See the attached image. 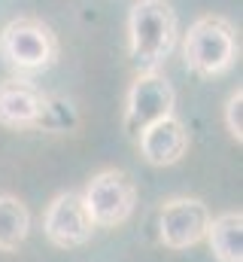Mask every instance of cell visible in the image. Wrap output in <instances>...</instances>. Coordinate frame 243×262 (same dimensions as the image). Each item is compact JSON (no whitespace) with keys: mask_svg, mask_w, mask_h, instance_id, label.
<instances>
[{"mask_svg":"<svg viewBox=\"0 0 243 262\" xmlns=\"http://www.w3.org/2000/svg\"><path fill=\"white\" fill-rule=\"evenodd\" d=\"M177 43V15L167 0H137L128 15V52L131 61L155 70Z\"/></svg>","mask_w":243,"mask_h":262,"instance_id":"1","label":"cell"},{"mask_svg":"<svg viewBox=\"0 0 243 262\" xmlns=\"http://www.w3.org/2000/svg\"><path fill=\"white\" fill-rule=\"evenodd\" d=\"M237 55V40H234V28L219 18V15H204L198 18L185 40H182V58L185 67L195 70L198 76H219L234 64Z\"/></svg>","mask_w":243,"mask_h":262,"instance_id":"2","label":"cell"},{"mask_svg":"<svg viewBox=\"0 0 243 262\" xmlns=\"http://www.w3.org/2000/svg\"><path fill=\"white\" fill-rule=\"evenodd\" d=\"M0 55L18 70H43L55 61L58 40L49 25L37 18H15L0 34Z\"/></svg>","mask_w":243,"mask_h":262,"instance_id":"3","label":"cell"},{"mask_svg":"<svg viewBox=\"0 0 243 262\" xmlns=\"http://www.w3.org/2000/svg\"><path fill=\"white\" fill-rule=\"evenodd\" d=\"M174 101H177V95L164 76H158L155 70L140 73L131 82L128 98H125V131L137 140L140 131L149 128L152 122L174 116Z\"/></svg>","mask_w":243,"mask_h":262,"instance_id":"4","label":"cell"},{"mask_svg":"<svg viewBox=\"0 0 243 262\" xmlns=\"http://www.w3.org/2000/svg\"><path fill=\"white\" fill-rule=\"evenodd\" d=\"M82 204L94 226L113 229L134 213L137 192H134V183L121 171H101L98 177L88 180V186L82 192Z\"/></svg>","mask_w":243,"mask_h":262,"instance_id":"5","label":"cell"},{"mask_svg":"<svg viewBox=\"0 0 243 262\" xmlns=\"http://www.w3.org/2000/svg\"><path fill=\"white\" fill-rule=\"evenodd\" d=\"M210 220L213 216L201 198H171L161 204V213H158V238L171 250L195 247L198 241L207 238Z\"/></svg>","mask_w":243,"mask_h":262,"instance_id":"6","label":"cell"},{"mask_svg":"<svg viewBox=\"0 0 243 262\" xmlns=\"http://www.w3.org/2000/svg\"><path fill=\"white\" fill-rule=\"evenodd\" d=\"M43 232L46 238L61 247V250H70V247H82L91 232H94V223L82 204V195L76 192H61L52 198L46 216H43Z\"/></svg>","mask_w":243,"mask_h":262,"instance_id":"7","label":"cell"},{"mask_svg":"<svg viewBox=\"0 0 243 262\" xmlns=\"http://www.w3.org/2000/svg\"><path fill=\"white\" fill-rule=\"evenodd\" d=\"M137 146H140V156L149 165L167 168V165H177L185 156V149H188V131H185V125L177 116H164V119H158L149 128L140 131Z\"/></svg>","mask_w":243,"mask_h":262,"instance_id":"8","label":"cell"},{"mask_svg":"<svg viewBox=\"0 0 243 262\" xmlns=\"http://www.w3.org/2000/svg\"><path fill=\"white\" fill-rule=\"evenodd\" d=\"M43 95L25 82H0V125L6 128H31L37 125Z\"/></svg>","mask_w":243,"mask_h":262,"instance_id":"9","label":"cell"},{"mask_svg":"<svg viewBox=\"0 0 243 262\" xmlns=\"http://www.w3.org/2000/svg\"><path fill=\"white\" fill-rule=\"evenodd\" d=\"M210 250L219 262H243V216L240 210L219 213L207 229Z\"/></svg>","mask_w":243,"mask_h":262,"instance_id":"10","label":"cell"},{"mask_svg":"<svg viewBox=\"0 0 243 262\" xmlns=\"http://www.w3.org/2000/svg\"><path fill=\"white\" fill-rule=\"evenodd\" d=\"M31 232V213L15 195H0V250L9 253L25 244Z\"/></svg>","mask_w":243,"mask_h":262,"instance_id":"11","label":"cell"},{"mask_svg":"<svg viewBox=\"0 0 243 262\" xmlns=\"http://www.w3.org/2000/svg\"><path fill=\"white\" fill-rule=\"evenodd\" d=\"M76 122H79V116H76V110H73V104L67 101V98H43V104H40V116H37V125L46 131H70L76 128Z\"/></svg>","mask_w":243,"mask_h":262,"instance_id":"12","label":"cell"},{"mask_svg":"<svg viewBox=\"0 0 243 262\" xmlns=\"http://www.w3.org/2000/svg\"><path fill=\"white\" fill-rule=\"evenodd\" d=\"M225 128L228 134L240 143L243 140V92H231V98H228V104H225Z\"/></svg>","mask_w":243,"mask_h":262,"instance_id":"13","label":"cell"}]
</instances>
